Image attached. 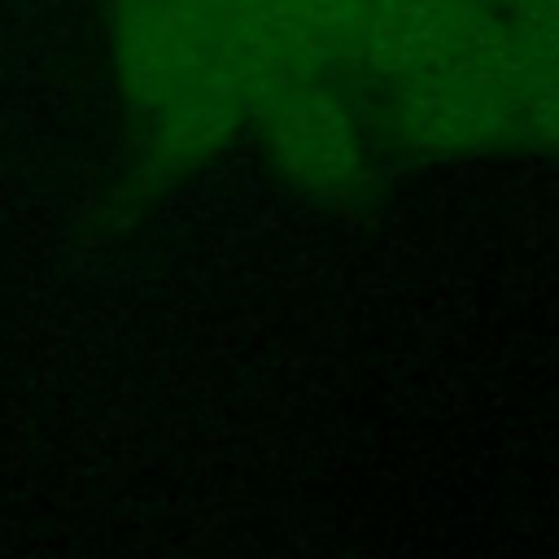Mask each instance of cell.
<instances>
[{
  "label": "cell",
  "instance_id": "1",
  "mask_svg": "<svg viewBox=\"0 0 559 559\" xmlns=\"http://www.w3.org/2000/svg\"><path fill=\"white\" fill-rule=\"evenodd\" d=\"M293 48L253 0H105L100 66L127 175L175 188L253 144Z\"/></svg>",
  "mask_w": 559,
  "mask_h": 559
},
{
  "label": "cell",
  "instance_id": "4",
  "mask_svg": "<svg viewBox=\"0 0 559 559\" xmlns=\"http://www.w3.org/2000/svg\"><path fill=\"white\" fill-rule=\"evenodd\" d=\"M515 131L520 144L559 153V66L533 70L515 87Z\"/></svg>",
  "mask_w": 559,
  "mask_h": 559
},
{
  "label": "cell",
  "instance_id": "3",
  "mask_svg": "<svg viewBox=\"0 0 559 559\" xmlns=\"http://www.w3.org/2000/svg\"><path fill=\"white\" fill-rule=\"evenodd\" d=\"M380 135L411 153H485L520 144L515 92L472 79H428L371 92Z\"/></svg>",
  "mask_w": 559,
  "mask_h": 559
},
{
  "label": "cell",
  "instance_id": "5",
  "mask_svg": "<svg viewBox=\"0 0 559 559\" xmlns=\"http://www.w3.org/2000/svg\"><path fill=\"white\" fill-rule=\"evenodd\" d=\"M533 70L559 66V0H502Z\"/></svg>",
  "mask_w": 559,
  "mask_h": 559
},
{
  "label": "cell",
  "instance_id": "2",
  "mask_svg": "<svg viewBox=\"0 0 559 559\" xmlns=\"http://www.w3.org/2000/svg\"><path fill=\"white\" fill-rule=\"evenodd\" d=\"M249 153L310 201H345L367 179V127L349 74L310 52H288L271 83Z\"/></svg>",
  "mask_w": 559,
  "mask_h": 559
}]
</instances>
